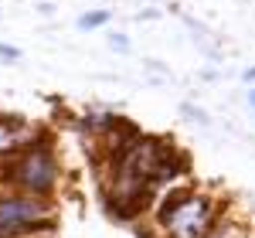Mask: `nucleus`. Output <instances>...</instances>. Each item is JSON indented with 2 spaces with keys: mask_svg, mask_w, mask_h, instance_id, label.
Instances as JSON below:
<instances>
[{
  "mask_svg": "<svg viewBox=\"0 0 255 238\" xmlns=\"http://www.w3.org/2000/svg\"><path fill=\"white\" fill-rule=\"evenodd\" d=\"M221 208L225 204L211 191H201L194 184V187L174 194L167 204H160L150 215V221L157 228V238H204L215 228Z\"/></svg>",
  "mask_w": 255,
  "mask_h": 238,
  "instance_id": "1",
  "label": "nucleus"
},
{
  "mask_svg": "<svg viewBox=\"0 0 255 238\" xmlns=\"http://www.w3.org/2000/svg\"><path fill=\"white\" fill-rule=\"evenodd\" d=\"M0 187H10V191L31 194V198H55V191L61 187V163L55 157L51 136L20 150L17 157L3 160Z\"/></svg>",
  "mask_w": 255,
  "mask_h": 238,
  "instance_id": "2",
  "label": "nucleus"
},
{
  "mask_svg": "<svg viewBox=\"0 0 255 238\" xmlns=\"http://www.w3.org/2000/svg\"><path fill=\"white\" fill-rule=\"evenodd\" d=\"M249 232H252V225H249V221L238 218V215H232L228 208H221V215H218L215 228H211L204 238H245Z\"/></svg>",
  "mask_w": 255,
  "mask_h": 238,
  "instance_id": "3",
  "label": "nucleus"
},
{
  "mask_svg": "<svg viewBox=\"0 0 255 238\" xmlns=\"http://www.w3.org/2000/svg\"><path fill=\"white\" fill-rule=\"evenodd\" d=\"M109 10H89L85 17H79V27L82 31H96V27H102V24H109Z\"/></svg>",
  "mask_w": 255,
  "mask_h": 238,
  "instance_id": "4",
  "label": "nucleus"
},
{
  "mask_svg": "<svg viewBox=\"0 0 255 238\" xmlns=\"http://www.w3.org/2000/svg\"><path fill=\"white\" fill-rule=\"evenodd\" d=\"M180 113H184V116H191V119H197V122H204V126L211 122L208 113H201V109H194V106H180Z\"/></svg>",
  "mask_w": 255,
  "mask_h": 238,
  "instance_id": "5",
  "label": "nucleus"
},
{
  "mask_svg": "<svg viewBox=\"0 0 255 238\" xmlns=\"http://www.w3.org/2000/svg\"><path fill=\"white\" fill-rule=\"evenodd\" d=\"M109 48L126 55V51H129V41H126V34H113V38H109Z\"/></svg>",
  "mask_w": 255,
  "mask_h": 238,
  "instance_id": "6",
  "label": "nucleus"
},
{
  "mask_svg": "<svg viewBox=\"0 0 255 238\" xmlns=\"http://www.w3.org/2000/svg\"><path fill=\"white\" fill-rule=\"evenodd\" d=\"M0 61H20V51L10 44H0Z\"/></svg>",
  "mask_w": 255,
  "mask_h": 238,
  "instance_id": "7",
  "label": "nucleus"
},
{
  "mask_svg": "<svg viewBox=\"0 0 255 238\" xmlns=\"http://www.w3.org/2000/svg\"><path fill=\"white\" fill-rule=\"evenodd\" d=\"M249 106H252V113H255V89L249 92Z\"/></svg>",
  "mask_w": 255,
  "mask_h": 238,
  "instance_id": "8",
  "label": "nucleus"
},
{
  "mask_svg": "<svg viewBox=\"0 0 255 238\" xmlns=\"http://www.w3.org/2000/svg\"><path fill=\"white\" fill-rule=\"evenodd\" d=\"M245 238H255V232H249V235H245Z\"/></svg>",
  "mask_w": 255,
  "mask_h": 238,
  "instance_id": "9",
  "label": "nucleus"
},
{
  "mask_svg": "<svg viewBox=\"0 0 255 238\" xmlns=\"http://www.w3.org/2000/svg\"><path fill=\"white\" fill-rule=\"evenodd\" d=\"M0 174H3V163H0Z\"/></svg>",
  "mask_w": 255,
  "mask_h": 238,
  "instance_id": "10",
  "label": "nucleus"
},
{
  "mask_svg": "<svg viewBox=\"0 0 255 238\" xmlns=\"http://www.w3.org/2000/svg\"><path fill=\"white\" fill-rule=\"evenodd\" d=\"M252 85H255V82H252Z\"/></svg>",
  "mask_w": 255,
  "mask_h": 238,
  "instance_id": "11",
  "label": "nucleus"
}]
</instances>
